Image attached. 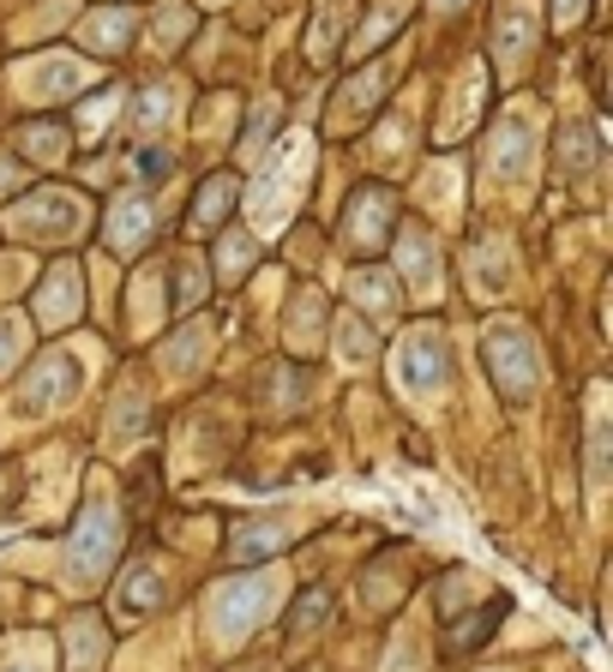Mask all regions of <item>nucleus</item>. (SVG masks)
Masks as SVG:
<instances>
[{
  "mask_svg": "<svg viewBox=\"0 0 613 672\" xmlns=\"http://www.w3.org/2000/svg\"><path fill=\"white\" fill-rule=\"evenodd\" d=\"M115 541H120V529H115V499H108L103 487H91V499H85V517H79V534H73V546H66V582H73V589H91V582L108 570Z\"/></svg>",
  "mask_w": 613,
  "mask_h": 672,
  "instance_id": "f257e3e1",
  "label": "nucleus"
},
{
  "mask_svg": "<svg viewBox=\"0 0 613 672\" xmlns=\"http://www.w3.org/2000/svg\"><path fill=\"white\" fill-rule=\"evenodd\" d=\"M283 595V570H259V577H229V589H217L210 600V624H217V643H241L265 612Z\"/></svg>",
  "mask_w": 613,
  "mask_h": 672,
  "instance_id": "f03ea898",
  "label": "nucleus"
},
{
  "mask_svg": "<svg viewBox=\"0 0 613 672\" xmlns=\"http://www.w3.org/2000/svg\"><path fill=\"white\" fill-rule=\"evenodd\" d=\"M392 373L409 397H439L451 385V349L433 324H416V331L397 336V354H392Z\"/></svg>",
  "mask_w": 613,
  "mask_h": 672,
  "instance_id": "7ed1b4c3",
  "label": "nucleus"
},
{
  "mask_svg": "<svg viewBox=\"0 0 613 672\" xmlns=\"http://www.w3.org/2000/svg\"><path fill=\"white\" fill-rule=\"evenodd\" d=\"M79 385H85V361H79V354H73V349H49L37 361V373H30V385L18 390L13 414H18V421H42V414L66 409V402L79 397Z\"/></svg>",
  "mask_w": 613,
  "mask_h": 672,
  "instance_id": "20e7f679",
  "label": "nucleus"
},
{
  "mask_svg": "<svg viewBox=\"0 0 613 672\" xmlns=\"http://www.w3.org/2000/svg\"><path fill=\"white\" fill-rule=\"evenodd\" d=\"M487 366H494L499 390L518 402H529L535 385H541V354H535V343L518 324H494V331H487Z\"/></svg>",
  "mask_w": 613,
  "mask_h": 672,
  "instance_id": "39448f33",
  "label": "nucleus"
},
{
  "mask_svg": "<svg viewBox=\"0 0 613 672\" xmlns=\"http://www.w3.org/2000/svg\"><path fill=\"white\" fill-rule=\"evenodd\" d=\"M85 217H91V205H79V198L61 193V186H42L37 198H25V205L13 210V229L25 234V241H73V234L85 229Z\"/></svg>",
  "mask_w": 613,
  "mask_h": 672,
  "instance_id": "423d86ee",
  "label": "nucleus"
},
{
  "mask_svg": "<svg viewBox=\"0 0 613 672\" xmlns=\"http://www.w3.org/2000/svg\"><path fill=\"white\" fill-rule=\"evenodd\" d=\"M307 163H314V144L289 139L283 168H271V175L259 181V193H253V222H259V229H277V222L295 210V186H301V175H307Z\"/></svg>",
  "mask_w": 613,
  "mask_h": 672,
  "instance_id": "0eeeda50",
  "label": "nucleus"
},
{
  "mask_svg": "<svg viewBox=\"0 0 613 672\" xmlns=\"http://www.w3.org/2000/svg\"><path fill=\"white\" fill-rule=\"evenodd\" d=\"M529 168H535V127H529V115H511L494 144V186L529 181Z\"/></svg>",
  "mask_w": 613,
  "mask_h": 672,
  "instance_id": "6e6552de",
  "label": "nucleus"
},
{
  "mask_svg": "<svg viewBox=\"0 0 613 672\" xmlns=\"http://www.w3.org/2000/svg\"><path fill=\"white\" fill-rule=\"evenodd\" d=\"M392 210H397V198L385 193V186H367V193L355 198V210H349V241L355 246H373L379 234L392 229Z\"/></svg>",
  "mask_w": 613,
  "mask_h": 672,
  "instance_id": "1a4fd4ad",
  "label": "nucleus"
},
{
  "mask_svg": "<svg viewBox=\"0 0 613 672\" xmlns=\"http://www.w3.org/2000/svg\"><path fill=\"white\" fill-rule=\"evenodd\" d=\"M151 205H144V198H120L115 205V217H108V246H115V253H139L144 241H151Z\"/></svg>",
  "mask_w": 613,
  "mask_h": 672,
  "instance_id": "9d476101",
  "label": "nucleus"
},
{
  "mask_svg": "<svg viewBox=\"0 0 613 672\" xmlns=\"http://www.w3.org/2000/svg\"><path fill=\"white\" fill-rule=\"evenodd\" d=\"M596 163H601L596 127H565V139H560V175H565V181H589Z\"/></svg>",
  "mask_w": 613,
  "mask_h": 672,
  "instance_id": "9b49d317",
  "label": "nucleus"
},
{
  "mask_svg": "<svg viewBox=\"0 0 613 672\" xmlns=\"http://www.w3.org/2000/svg\"><path fill=\"white\" fill-rule=\"evenodd\" d=\"M163 600V577H157V565H132L127 570V582H120V595H115V607L127 612V619H139V612H151Z\"/></svg>",
  "mask_w": 613,
  "mask_h": 672,
  "instance_id": "f8f14e48",
  "label": "nucleus"
},
{
  "mask_svg": "<svg viewBox=\"0 0 613 672\" xmlns=\"http://www.w3.org/2000/svg\"><path fill=\"white\" fill-rule=\"evenodd\" d=\"M79 66L73 61H42V66H30L25 73V91L37 96V103H54V96H66V91H79Z\"/></svg>",
  "mask_w": 613,
  "mask_h": 672,
  "instance_id": "ddd939ff",
  "label": "nucleus"
},
{
  "mask_svg": "<svg viewBox=\"0 0 613 672\" xmlns=\"http://www.w3.org/2000/svg\"><path fill=\"white\" fill-rule=\"evenodd\" d=\"M404 271L416 283V295H439V259H433V241L427 234H404Z\"/></svg>",
  "mask_w": 613,
  "mask_h": 672,
  "instance_id": "4468645a",
  "label": "nucleus"
},
{
  "mask_svg": "<svg viewBox=\"0 0 613 672\" xmlns=\"http://www.w3.org/2000/svg\"><path fill=\"white\" fill-rule=\"evenodd\" d=\"M79 271H73V264H54V276H49V295H42V307H37V319L42 324H61L66 312L79 307Z\"/></svg>",
  "mask_w": 613,
  "mask_h": 672,
  "instance_id": "2eb2a0df",
  "label": "nucleus"
},
{
  "mask_svg": "<svg viewBox=\"0 0 613 672\" xmlns=\"http://www.w3.org/2000/svg\"><path fill=\"white\" fill-rule=\"evenodd\" d=\"M289 541H295V529H289V522H247V529L229 541V553H235V558H259V553L289 546Z\"/></svg>",
  "mask_w": 613,
  "mask_h": 672,
  "instance_id": "dca6fc26",
  "label": "nucleus"
},
{
  "mask_svg": "<svg viewBox=\"0 0 613 672\" xmlns=\"http://www.w3.org/2000/svg\"><path fill=\"white\" fill-rule=\"evenodd\" d=\"M475 283H482V295H506L511 283V253L499 241H487L482 253H475Z\"/></svg>",
  "mask_w": 613,
  "mask_h": 672,
  "instance_id": "f3484780",
  "label": "nucleus"
},
{
  "mask_svg": "<svg viewBox=\"0 0 613 672\" xmlns=\"http://www.w3.org/2000/svg\"><path fill=\"white\" fill-rule=\"evenodd\" d=\"M205 343H210V324H187L169 349H163V366H169V373H193L199 354H205Z\"/></svg>",
  "mask_w": 613,
  "mask_h": 672,
  "instance_id": "a211bd4d",
  "label": "nucleus"
},
{
  "mask_svg": "<svg viewBox=\"0 0 613 672\" xmlns=\"http://www.w3.org/2000/svg\"><path fill=\"white\" fill-rule=\"evenodd\" d=\"M349 288H355V300H361V307H373V312H392V276L385 271H355L349 276Z\"/></svg>",
  "mask_w": 613,
  "mask_h": 672,
  "instance_id": "6ab92c4d",
  "label": "nucleus"
},
{
  "mask_svg": "<svg viewBox=\"0 0 613 672\" xmlns=\"http://www.w3.org/2000/svg\"><path fill=\"white\" fill-rule=\"evenodd\" d=\"M235 193H241V186L229 181V175H217V181H205V198H199L193 222H199V229H210V222L222 217V205H235Z\"/></svg>",
  "mask_w": 613,
  "mask_h": 672,
  "instance_id": "aec40b11",
  "label": "nucleus"
},
{
  "mask_svg": "<svg viewBox=\"0 0 613 672\" xmlns=\"http://www.w3.org/2000/svg\"><path fill=\"white\" fill-rule=\"evenodd\" d=\"M205 300V271H199V259H181L175 264V307H199Z\"/></svg>",
  "mask_w": 613,
  "mask_h": 672,
  "instance_id": "412c9836",
  "label": "nucleus"
},
{
  "mask_svg": "<svg viewBox=\"0 0 613 672\" xmlns=\"http://www.w3.org/2000/svg\"><path fill=\"white\" fill-rule=\"evenodd\" d=\"M608 487V421L596 414V427H589V492Z\"/></svg>",
  "mask_w": 613,
  "mask_h": 672,
  "instance_id": "4be33fe9",
  "label": "nucleus"
},
{
  "mask_svg": "<svg viewBox=\"0 0 613 672\" xmlns=\"http://www.w3.org/2000/svg\"><path fill=\"white\" fill-rule=\"evenodd\" d=\"M337 336H343L337 349H343V361H349V366H361L367 354H373V343H367V324H361V319H343Z\"/></svg>",
  "mask_w": 613,
  "mask_h": 672,
  "instance_id": "5701e85b",
  "label": "nucleus"
},
{
  "mask_svg": "<svg viewBox=\"0 0 613 672\" xmlns=\"http://www.w3.org/2000/svg\"><path fill=\"white\" fill-rule=\"evenodd\" d=\"M127 30H132V18H127V13H103V18H91V25H85V37H91L97 49H115V42L127 37Z\"/></svg>",
  "mask_w": 613,
  "mask_h": 672,
  "instance_id": "b1692460",
  "label": "nucleus"
},
{
  "mask_svg": "<svg viewBox=\"0 0 613 672\" xmlns=\"http://www.w3.org/2000/svg\"><path fill=\"white\" fill-rule=\"evenodd\" d=\"M247 259H253V241H247V234H229V241H222V253H217V264H222L229 276L247 271Z\"/></svg>",
  "mask_w": 613,
  "mask_h": 672,
  "instance_id": "393cba45",
  "label": "nucleus"
},
{
  "mask_svg": "<svg viewBox=\"0 0 613 672\" xmlns=\"http://www.w3.org/2000/svg\"><path fill=\"white\" fill-rule=\"evenodd\" d=\"M25 349V324L13 319V312H0V373L13 366V354Z\"/></svg>",
  "mask_w": 613,
  "mask_h": 672,
  "instance_id": "a878e982",
  "label": "nucleus"
},
{
  "mask_svg": "<svg viewBox=\"0 0 613 672\" xmlns=\"http://www.w3.org/2000/svg\"><path fill=\"white\" fill-rule=\"evenodd\" d=\"M18 144H25L30 156H42V163H61V132H54V127H42V132H25Z\"/></svg>",
  "mask_w": 613,
  "mask_h": 672,
  "instance_id": "bb28decb",
  "label": "nucleus"
},
{
  "mask_svg": "<svg viewBox=\"0 0 613 672\" xmlns=\"http://www.w3.org/2000/svg\"><path fill=\"white\" fill-rule=\"evenodd\" d=\"M169 85H157V91H151V96H144V103H139V127H157V120L163 115H169Z\"/></svg>",
  "mask_w": 613,
  "mask_h": 672,
  "instance_id": "cd10ccee",
  "label": "nucleus"
},
{
  "mask_svg": "<svg viewBox=\"0 0 613 672\" xmlns=\"http://www.w3.org/2000/svg\"><path fill=\"white\" fill-rule=\"evenodd\" d=\"M325 612H331V600H325V595H307V600L295 607V631H314V624L325 619Z\"/></svg>",
  "mask_w": 613,
  "mask_h": 672,
  "instance_id": "c85d7f7f",
  "label": "nucleus"
},
{
  "mask_svg": "<svg viewBox=\"0 0 613 672\" xmlns=\"http://www.w3.org/2000/svg\"><path fill=\"white\" fill-rule=\"evenodd\" d=\"M132 168H139L144 181H157L163 168H169V156H163V151H139V156H132Z\"/></svg>",
  "mask_w": 613,
  "mask_h": 672,
  "instance_id": "c756f323",
  "label": "nucleus"
},
{
  "mask_svg": "<svg viewBox=\"0 0 613 672\" xmlns=\"http://www.w3.org/2000/svg\"><path fill=\"white\" fill-rule=\"evenodd\" d=\"M523 42H529V25H523V18L511 25L506 18V61H523Z\"/></svg>",
  "mask_w": 613,
  "mask_h": 672,
  "instance_id": "7c9ffc66",
  "label": "nucleus"
},
{
  "mask_svg": "<svg viewBox=\"0 0 613 672\" xmlns=\"http://www.w3.org/2000/svg\"><path fill=\"white\" fill-rule=\"evenodd\" d=\"M0 672H49V667H42V648H37V655H18V660H7Z\"/></svg>",
  "mask_w": 613,
  "mask_h": 672,
  "instance_id": "2f4dec72",
  "label": "nucleus"
},
{
  "mask_svg": "<svg viewBox=\"0 0 613 672\" xmlns=\"http://www.w3.org/2000/svg\"><path fill=\"white\" fill-rule=\"evenodd\" d=\"M577 13H584V0H560V25H577Z\"/></svg>",
  "mask_w": 613,
  "mask_h": 672,
  "instance_id": "473e14b6",
  "label": "nucleus"
},
{
  "mask_svg": "<svg viewBox=\"0 0 613 672\" xmlns=\"http://www.w3.org/2000/svg\"><path fill=\"white\" fill-rule=\"evenodd\" d=\"M0 186H13V163H0Z\"/></svg>",
  "mask_w": 613,
  "mask_h": 672,
  "instance_id": "72a5a7b5",
  "label": "nucleus"
},
{
  "mask_svg": "<svg viewBox=\"0 0 613 672\" xmlns=\"http://www.w3.org/2000/svg\"><path fill=\"white\" fill-rule=\"evenodd\" d=\"M439 7H457V0H439Z\"/></svg>",
  "mask_w": 613,
  "mask_h": 672,
  "instance_id": "f704fd0d",
  "label": "nucleus"
}]
</instances>
